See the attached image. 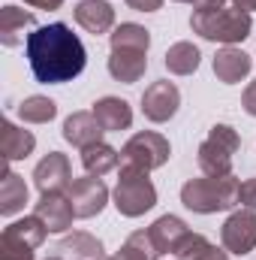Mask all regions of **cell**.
<instances>
[{"instance_id":"14","label":"cell","mask_w":256,"mask_h":260,"mask_svg":"<svg viewBox=\"0 0 256 260\" xmlns=\"http://www.w3.org/2000/svg\"><path fill=\"white\" fill-rule=\"evenodd\" d=\"M75 21L88 30V34H109L115 27V9L106 0H81L75 6Z\"/></svg>"},{"instance_id":"7","label":"cell","mask_w":256,"mask_h":260,"mask_svg":"<svg viewBox=\"0 0 256 260\" xmlns=\"http://www.w3.org/2000/svg\"><path fill=\"white\" fill-rule=\"evenodd\" d=\"M220 242L229 254H250L256 248V209H238L226 218Z\"/></svg>"},{"instance_id":"15","label":"cell","mask_w":256,"mask_h":260,"mask_svg":"<svg viewBox=\"0 0 256 260\" xmlns=\"http://www.w3.org/2000/svg\"><path fill=\"white\" fill-rule=\"evenodd\" d=\"M148 52H139V49H112V58H109V73L124 82V85H133L145 76L148 70Z\"/></svg>"},{"instance_id":"2","label":"cell","mask_w":256,"mask_h":260,"mask_svg":"<svg viewBox=\"0 0 256 260\" xmlns=\"http://www.w3.org/2000/svg\"><path fill=\"white\" fill-rule=\"evenodd\" d=\"M190 27H193V34H199L202 40L235 46V43L250 37L253 18H250V12L238 9L229 0H199L193 6Z\"/></svg>"},{"instance_id":"29","label":"cell","mask_w":256,"mask_h":260,"mask_svg":"<svg viewBox=\"0 0 256 260\" xmlns=\"http://www.w3.org/2000/svg\"><path fill=\"white\" fill-rule=\"evenodd\" d=\"M0 260H33V245H27L15 233L3 230V236H0Z\"/></svg>"},{"instance_id":"11","label":"cell","mask_w":256,"mask_h":260,"mask_svg":"<svg viewBox=\"0 0 256 260\" xmlns=\"http://www.w3.org/2000/svg\"><path fill=\"white\" fill-rule=\"evenodd\" d=\"M187 233H190V227H187L181 218H175V215L157 218V221L148 227V239H151V245H154L157 260L163 257V254H175V248L181 245V239H184Z\"/></svg>"},{"instance_id":"33","label":"cell","mask_w":256,"mask_h":260,"mask_svg":"<svg viewBox=\"0 0 256 260\" xmlns=\"http://www.w3.org/2000/svg\"><path fill=\"white\" fill-rule=\"evenodd\" d=\"M24 3L36 6V9H61L64 6V0H24Z\"/></svg>"},{"instance_id":"34","label":"cell","mask_w":256,"mask_h":260,"mask_svg":"<svg viewBox=\"0 0 256 260\" xmlns=\"http://www.w3.org/2000/svg\"><path fill=\"white\" fill-rule=\"evenodd\" d=\"M232 3H235L238 9H244V12H253L256 9V0H232Z\"/></svg>"},{"instance_id":"22","label":"cell","mask_w":256,"mask_h":260,"mask_svg":"<svg viewBox=\"0 0 256 260\" xmlns=\"http://www.w3.org/2000/svg\"><path fill=\"white\" fill-rule=\"evenodd\" d=\"M58 251L64 260H103V242L94 239L91 233H72L61 239Z\"/></svg>"},{"instance_id":"25","label":"cell","mask_w":256,"mask_h":260,"mask_svg":"<svg viewBox=\"0 0 256 260\" xmlns=\"http://www.w3.org/2000/svg\"><path fill=\"white\" fill-rule=\"evenodd\" d=\"M18 115H21V121H27V124H49V121L58 115V103H55V100H49V97L33 94V97L21 100Z\"/></svg>"},{"instance_id":"6","label":"cell","mask_w":256,"mask_h":260,"mask_svg":"<svg viewBox=\"0 0 256 260\" xmlns=\"http://www.w3.org/2000/svg\"><path fill=\"white\" fill-rule=\"evenodd\" d=\"M169 154H172V148H169L166 136H160L154 130H142L121 148V167L151 173V170H160L169 160Z\"/></svg>"},{"instance_id":"12","label":"cell","mask_w":256,"mask_h":260,"mask_svg":"<svg viewBox=\"0 0 256 260\" xmlns=\"http://www.w3.org/2000/svg\"><path fill=\"white\" fill-rule=\"evenodd\" d=\"M33 215L49 227V233H64L72 227V218H75V209L69 203V197L64 194H42Z\"/></svg>"},{"instance_id":"5","label":"cell","mask_w":256,"mask_h":260,"mask_svg":"<svg viewBox=\"0 0 256 260\" xmlns=\"http://www.w3.org/2000/svg\"><path fill=\"white\" fill-rule=\"evenodd\" d=\"M115 206L127 218H139L148 209H154L157 206V188L148 179V173L121 167V179H118V188H115Z\"/></svg>"},{"instance_id":"19","label":"cell","mask_w":256,"mask_h":260,"mask_svg":"<svg viewBox=\"0 0 256 260\" xmlns=\"http://www.w3.org/2000/svg\"><path fill=\"white\" fill-rule=\"evenodd\" d=\"M27 27H36V18L33 12H24L18 6H3L0 9V43L3 46H18L24 40V30Z\"/></svg>"},{"instance_id":"3","label":"cell","mask_w":256,"mask_h":260,"mask_svg":"<svg viewBox=\"0 0 256 260\" xmlns=\"http://www.w3.org/2000/svg\"><path fill=\"white\" fill-rule=\"evenodd\" d=\"M241 194V182L229 173V176H205V179H190L181 188V203L199 212V215H214L223 209H232Z\"/></svg>"},{"instance_id":"20","label":"cell","mask_w":256,"mask_h":260,"mask_svg":"<svg viewBox=\"0 0 256 260\" xmlns=\"http://www.w3.org/2000/svg\"><path fill=\"white\" fill-rule=\"evenodd\" d=\"M27 203V185L18 173L9 170V164L3 160V179H0V215H15L21 212Z\"/></svg>"},{"instance_id":"36","label":"cell","mask_w":256,"mask_h":260,"mask_svg":"<svg viewBox=\"0 0 256 260\" xmlns=\"http://www.w3.org/2000/svg\"><path fill=\"white\" fill-rule=\"evenodd\" d=\"M46 260H64V257H46Z\"/></svg>"},{"instance_id":"24","label":"cell","mask_w":256,"mask_h":260,"mask_svg":"<svg viewBox=\"0 0 256 260\" xmlns=\"http://www.w3.org/2000/svg\"><path fill=\"white\" fill-rule=\"evenodd\" d=\"M199 61H202V55H199V49L193 43H175L166 52V70L175 73V76H190V73H196L199 70Z\"/></svg>"},{"instance_id":"32","label":"cell","mask_w":256,"mask_h":260,"mask_svg":"<svg viewBox=\"0 0 256 260\" xmlns=\"http://www.w3.org/2000/svg\"><path fill=\"white\" fill-rule=\"evenodd\" d=\"M127 6L136 12H157L163 6V0H127Z\"/></svg>"},{"instance_id":"28","label":"cell","mask_w":256,"mask_h":260,"mask_svg":"<svg viewBox=\"0 0 256 260\" xmlns=\"http://www.w3.org/2000/svg\"><path fill=\"white\" fill-rule=\"evenodd\" d=\"M6 230H9V233H15L18 239H24L27 245H33V248H39V245L46 242V236H49V227H46L36 215H27V218H21V221L9 224Z\"/></svg>"},{"instance_id":"16","label":"cell","mask_w":256,"mask_h":260,"mask_svg":"<svg viewBox=\"0 0 256 260\" xmlns=\"http://www.w3.org/2000/svg\"><path fill=\"white\" fill-rule=\"evenodd\" d=\"M33 148H36V136H33L30 130L15 127L12 121H3V124H0V154H3L6 164L27 157Z\"/></svg>"},{"instance_id":"10","label":"cell","mask_w":256,"mask_h":260,"mask_svg":"<svg viewBox=\"0 0 256 260\" xmlns=\"http://www.w3.org/2000/svg\"><path fill=\"white\" fill-rule=\"evenodd\" d=\"M33 182H36L39 194H61L64 188H69V185H72V167H69L66 154L49 151V154L36 164Z\"/></svg>"},{"instance_id":"30","label":"cell","mask_w":256,"mask_h":260,"mask_svg":"<svg viewBox=\"0 0 256 260\" xmlns=\"http://www.w3.org/2000/svg\"><path fill=\"white\" fill-rule=\"evenodd\" d=\"M238 203L244 209H256V179H247L241 185V194H238Z\"/></svg>"},{"instance_id":"27","label":"cell","mask_w":256,"mask_h":260,"mask_svg":"<svg viewBox=\"0 0 256 260\" xmlns=\"http://www.w3.org/2000/svg\"><path fill=\"white\" fill-rule=\"evenodd\" d=\"M109 260H157L154 245H151V239H148V230L130 233V239L124 242V248H121L118 254H112Z\"/></svg>"},{"instance_id":"4","label":"cell","mask_w":256,"mask_h":260,"mask_svg":"<svg viewBox=\"0 0 256 260\" xmlns=\"http://www.w3.org/2000/svg\"><path fill=\"white\" fill-rule=\"evenodd\" d=\"M241 148V136L229 124H214L208 139L199 145V170L205 176H229L232 157Z\"/></svg>"},{"instance_id":"31","label":"cell","mask_w":256,"mask_h":260,"mask_svg":"<svg viewBox=\"0 0 256 260\" xmlns=\"http://www.w3.org/2000/svg\"><path fill=\"white\" fill-rule=\"evenodd\" d=\"M241 106H244L247 115H253L256 118V82H250V85L244 88V94H241Z\"/></svg>"},{"instance_id":"26","label":"cell","mask_w":256,"mask_h":260,"mask_svg":"<svg viewBox=\"0 0 256 260\" xmlns=\"http://www.w3.org/2000/svg\"><path fill=\"white\" fill-rule=\"evenodd\" d=\"M148 46H151V34L142 24L124 21L112 34V49H139V52H148Z\"/></svg>"},{"instance_id":"18","label":"cell","mask_w":256,"mask_h":260,"mask_svg":"<svg viewBox=\"0 0 256 260\" xmlns=\"http://www.w3.org/2000/svg\"><path fill=\"white\" fill-rule=\"evenodd\" d=\"M94 115L97 121L103 124L106 133H115V130H127L133 124V109H130L127 100L121 97H103L94 103Z\"/></svg>"},{"instance_id":"17","label":"cell","mask_w":256,"mask_h":260,"mask_svg":"<svg viewBox=\"0 0 256 260\" xmlns=\"http://www.w3.org/2000/svg\"><path fill=\"white\" fill-rule=\"evenodd\" d=\"M250 67H253L250 55H244L241 49H232V46L220 49L217 58H214V73H217V79L226 82V85H238L241 79H247Z\"/></svg>"},{"instance_id":"35","label":"cell","mask_w":256,"mask_h":260,"mask_svg":"<svg viewBox=\"0 0 256 260\" xmlns=\"http://www.w3.org/2000/svg\"><path fill=\"white\" fill-rule=\"evenodd\" d=\"M175 3H193V6H196V3H199V0H175Z\"/></svg>"},{"instance_id":"8","label":"cell","mask_w":256,"mask_h":260,"mask_svg":"<svg viewBox=\"0 0 256 260\" xmlns=\"http://www.w3.org/2000/svg\"><path fill=\"white\" fill-rule=\"evenodd\" d=\"M66 197L75 209V218H94L106 209V200H109V188L103 179L97 176H84V179H75L69 188H66Z\"/></svg>"},{"instance_id":"13","label":"cell","mask_w":256,"mask_h":260,"mask_svg":"<svg viewBox=\"0 0 256 260\" xmlns=\"http://www.w3.org/2000/svg\"><path fill=\"white\" fill-rule=\"evenodd\" d=\"M103 133H106V130L97 121L94 112H72L64 121V139L69 145H75V148H88V145H94V142H103V139H100Z\"/></svg>"},{"instance_id":"1","label":"cell","mask_w":256,"mask_h":260,"mask_svg":"<svg viewBox=\"0 0 256 260\" xmlns=\"http://www.w3.org/2000/svg\"><path fill=\"white\" fill-rule=\"evenodd\" d=\"M24 52H27V61L33 70V79L42 85L72 82L75 76H81V70L88 64V52H84L81 40L64 21L33 27V34H27Z\"/></svg>"},{"instance_id":"23","label":"cell","mask_w":256,"mask_h":260,"mask_svg":"<svg viewBox=\"0 0 256 260\" xmlns=\"http://www.w3.org/2000/svg\"><path fill=\"white\" fill-rule=\"evenodd\" d=\"M175 257L178 260H229L226 251H220L217 245H211L202 233H187L181 239V245L175 248Z\"/></svg>"},{"instance_id":"9","label":"cell","mask_w":256,"mask_h":260,"mask_svg":"<svg viewBox=\"0 0 256 260\" xmlns=\"http://www.w3.org/2000/svg\"><path fill=\"white\" fill-rule=\"evenodd\" d=\"M178 106H181V91H178L175 82H166V79L163 82H154L142 94V112H145L148 121L163 124V121H169L178 112Z\"/></svg>"},{"instance_id":"21","label":"cell","mask_w":256,"mask_h":260,"mask_svg":"<svg viewBox=\"0 0 256 260\" xmlns=\"http://www.w3.org/2000/svg\"><path fill=\"white\" fill-rule=\"evenodd\" d=\"M118 164H121V154L112 145H106V142H94V145L81 148V167H84L88 176H97L100 179V176L112 173Z\"/></svg>"}]
</instances>
